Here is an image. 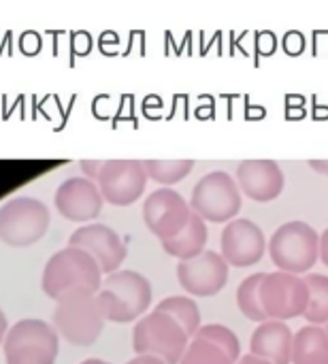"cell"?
Returning a JSON list of instances; mask_svg holds the SVG:
<instances>
[{"label":"cell","instance_id":"6da1fadb","mask_svg":"<svg viewBox=\"0 0 328 364\" xmlns=\"http://www.w3.org/2000/svg\"><path fill=\"white\" fill-rule=\"evenodd\" d=\"M102 286V271L98 262L79 247H64L55 252L43 271V292L60 303L96 296Z\"/></svg>","mask_w":328,"mask_h":364},{"label":"cell","instance_id":"7a4b0ae2","mask_svg":"<svg viewBox=\"0 0 328 364\" xmlns=\"http://www.w3.org/2000/svg\"><path fill=\"white\" fill-rule=\"evenodd\" d=\"M96 301L107 322L128 324L141 320L152 305V284L137 271H117L102 279Z\"/></svg>","mask_w":328,"mask_h":364},{"label":"cell","instance_id":"3957f363","mask_svg":"<svg viewBox=\"0 0 328 364\" xmlns=\"http://www.w3.org/2000/svg\"><path fill=\"white\" fill-rule=\"evenodd\" d=\"M267 247L277 271L299 277H305L320 260V235L301 220L282 224L271 235Z\"/></svg>","mask_w":328,"mask_h":364},{"label":"cell","instance_id":"277c9868","mask_svg":"<svg viewBox=\"0 0 328 364\" xmlns=\"http://www.w3.org/2000/svg\"><path fill=\"white\" fill-rule=\"evenodd\" d=\"M190 341L192 339L175 318L156 309L143 316L132 331V348L137 356H154L166 364L181 363Z\"/></svg>","mask_w":328,"mask_h":364},{"label":"cell","instance_id":"5b68a950","mask_svg":"<svg viewBox=\"0 0 328 364\" xmlns=\"http://www.w3.org/2000/svg\"><path fill=\"white\" fill-rule=\"evenodd\" d=\"M6 364H55L60 341L51 324L43 320H19L2 343Z\"/></svg>","mask_w":328,"mask_h":364},{"label":"cell","instance_id":"8992f818","mask_svg":"<svg viewBox=\"0 0 328 364\" xmlns=\"http://www.w3.org/2000/svg\"><path fill=\"white\" fill-rule=\"evenodd\" d=\"M241 205V190L226 171H211L201 177L190 198V209L211 224H228L237 220Z\"/></svg>","mask_w":328,"mask_h":364},{"label":"cell","instance_id":"52a82bcc","mask_svg":"<svg viewBox=\"0 0 328 364\" xmlns=\"http://www.w3.org/2000/svg\"><path fill=\"white\" fill-rule=\"evenodd\" d=\"M47 205L30 196H17L0 207V241L11 247H28L41 241L49 228Z\"/></svg>","mask_w":328,"mask_h":364},{"label":"cell","instance_id":"ba28073f","mask_svg":"<svg viewBox=\"0 0 328 364\" xmlns=\"http://www.w3.org/2000/svg\"><path fill=\"white\" fill-rule=\"evenodd\" d=\"M102 309L96 296L60 303L53 311V331L77 348H90L98 341L105 326Z\"/></svg>","mask_w":328,"mask_h":364},{"label":"cell","instance_id":"9c48e42d","mask_svg":"<svg viewBox=\"0 0 328 364\" xmlns=\"http://www.w3.org/2000/svg\"><path fill=\"white\" fill-rule=\"evenodd\" d=\"M260 305L269 320L286 322L301 318L310 305V288L303 277L290 273H267L260 286Z\"/></svg>","mask_w":328,"mask_h":364},{"label":"cell","instance_id":"30bf717a","mask_svg":"<svg viewBox=\"0 0 328 364\" xmlns=\"http://www.w3.org/2000/svg\"><path fill=\"white\" fill-rule=\"evenodd\" d=\"M147 171L141 160H105L98 175V190L113 207L134 205L147 186Z\"/></svg>","mask_w":328,"mask_h":364},{"label":"cell","instance_id":"8fae6325","mask_svg":"<svg viewBox=\"0 0 328 364\" xmlns=\"http://www.w3.org/2000/svg\"><path fill=\"white\" fill-rule=\"evenodd\" d=\"M190 203L173 188H158L143 203V220L160 241L175 239L190 222Z\"/></svg>","mask_w":328,"mask_h":364},{"label":"cell","instance_id":"7c38bea8","mask_svg":"<svg viewBox=\"0 0 328 364\" xmlns=\"http://www.w3.org/2000/svg\"><path fill=\"white\" fill-rule=\"evenodd\" d=\"M220 250L228 267H252L263 260L267 252V237L256 222L237 218L224 226L220 235Z\"/></svg>","mask_w":328,"mask_h":364},{"label":"cell","instance_id":"4fadbf2b","mask_svg":"<svg viewBox=\"0 0 328 364\" xmlns=\"http://www.w3.org/2000/svg\"><path fill=\"white\" fill-rule=\"evenodd\" d=\"M177 279L192 296H216L228 284V262L222 254L205 250L201 256L177 264Z\"/></svg>","mask_w":328,"mask_h":364},{"label":"cell","instance_id":"5bb4252c","mask_svg":"<svg viewBox=\"0 0 328 364\" xmlns=\"http://www.w3.org/2000/svg\"><path fill=\"white\" fill-rule=\"evenodd\" d=\"M68 247H79V250L88 252L98 262L102 275L117 273V269L122 267V262L126 260V254H128L120 235L111 226H105V224L79 226L70 235Z\"/></svg>","mask_w":328,"mask_h":364},{"label":"cell","instance_id":"9a60e30c","mask_svg":"<svg viewBox=\"0 0 328 364\" xmlns=\"http://www.w3.org/2000/svg\"><path fill=\"white\" fill-rule=\"evenodd\" d=\"M53 203L62 218L85 226V222H92L100 215L105 198L98 190V183L85 177H70L60 183Z\"/></svg>","mask_w":328,"mask_h":364},{"label":"cell","instance_id":"2e32d148","mask_svg":"<svg viewBox=\"0 0 328 364\" xmlns=\"http://www.w3.org/2000/svg\"><path fill=\"white\" fill-rule=\"evenodd\" d=\"M237 186L248 198L271 203L284 192L286 179L275 160H243L237 166Z\"/></svg>","mask_w":328,"mask_h":364},{"label":"cell","instance_id":"e0dca14e","mask_svg":"<svg viewBox=\"0 0 328 364\" xmlns=\"http://www.w3.org/2000/svg\"><path fill=\"white\" fill-rule=\"evenodd\" d=\"M292 341L295 335L286 322L267 320L256 326L250 339V354L271 364H292Z\"/></svg>","mask_w":328,"mask_h":364},{"label":"cell","instance_id":"ac0fdd59","mask_svg":"<svg viewBox=\"0 0 328 364\" xmlns=\"http://www.w3.org/2000/svg\"><path fill=\"white\" fill-rule=\"evenodd\" d=\"M205 247H207V222L201 215H196L194 211L190 215L188 226L175 239L162 241V250L169 256L177 258L179 262L201 256L205 252Z\"/></svg>","mask_w":328,"mask_h":364},{"label":"cell","instance_id":"d6986e66","mask_svg":"<svg viewBox=\"0 0 328 364\" xmlns=\"http://www.w3.org/2000/svg\"><path fill=\"white\" fill-rule=\"evenodd\" d=\"M292 364H328V335L324 326H303L292 341Z\"/></svg>","mask_w":328,"mask_h":364},{"label":"cell","instance_id":"ffe728a7","mask_svg":"<svg viewBox=\"0 0 328 364\" xmlns=\"http://www.w3.org/2000/svg\"><path fill=\"white\" fill-rule=\"evenodd\" d=\"M156 311H162L171 318H175L181 328L188 333L190 339L196 337V333L201 331V311H199V305L194 303V299L190 296H166L164 301L158 303Z\"/></svg>","mask_w":328,"mask_h":364},{"label":"cell","instance_id":"44dd1931","mask_svg":"<svg viewBox=\"0 0 328 364\" xmlns=\"http://www.w3.org/2000/svg\"><path fill=\"white\" fill-rule=\"evenodd\" d=\"M265 277H267V273H254V275L245 277L237 288V307H239V311L248 320L258 322V324L269 320L267 314L263 311V305H260V286H263Z\"/></svg>","mask_w":328,"mask_h":364},{"label":"cell","instance_id":"7402d4cb","mask_svg":"<svg viewBox=\"0 0 328 364\" xmlns=\"http://www.w3.org/2000/svg\"><path fill=\"white\" fill-rule=\"evenodd\" d=\"M303 279L310 288V305L303 318L310 326L328 324V275L307 273Z\"/></svg>","mask_w":328,"mask_h":364},{"label":"cell","instance_id":"603a6c76","mask_svg":"<svg viewBox=\"0 0 328 364\" xmlns=\"http://www.w3.org/2000/svg\"><path fill=\"white\" fill-rule=\"evenodd\" d=\"M143 166L149 179L169 188V186L179 183L192 173L194 160H145Z\"/></svg>","mask_w":328,"mask_h":364},{"label":"cell","instance_id":"cb8c5ba5","mask_svg":"<svg viewBox=\"0 0 328 364\" xmlns=\"http://www.w3.org/2000/svg\"><path fill=\"white\" fill-rule=\"evenodd\" d=\"M194 339H203V341H209V343L218 346L235 364L239 363V358H241L239 337L224 324H203Z\"/></svg>","mask_w":328,"mask_h":364},{"label":"cell","instance_id":"d4e9b609","mask_svg":"<svg viewBox=\"0 0 328 364\" xmlns=\"http://www.w3.org/2000/svg\"><path fill=\"white\" fill-rule=\"evenodd\" d=\"M179 364H235L218 346L203 341V339H192L181 363Z\"/></svg>","mask_w":328,"mask_h":364},{"label":"cell","instance_id":"484cf974","mask_svg":"<svg viewBox=\"0 0 328 364\" xmlns=\"http://www.w3.org/2000/svg\"><path fill=\"white\" fill-rule=\"evenodd\" d=\"M102 162L105 160H81L79 166H81L85 179H90V181L96 183L98 181V175H100V168H102Z\"/></svg>","mask_w":328,"mask_h":364},{"label":"cell","instance_id":"4316f807","mask_svg":"<svg viewBox=\"0 0 328 364\" xmlns=\"http://www.w3.org/2000/svg\"><path fill=\"white\" fill-rule=\"evenodd\" d=\"M320 260L328 267V228L320 235Z\"/></svg>","mask_w":328,"mask_h":364},{"label":"cell","instance_id":"83f0119b","mask_svg":"<svg viewBox=\"0 0 328 364\" xmlns=\"http://www.w3.org/2000/svg\"><path fill=\"white\" fill-rule=\"evenodd\" d=\"M310 166L320 175H328V160H310Z\"/></svg>","mask_w":328,"mask_h":364},{"label":"cell","instance_id":"f1b7e54d","mask_svg":"<svg viewBox=\"0 0 328 364\" xmlns=\"http://www.w3.org/2000/svg\"><path fill=\"white\" fill-rule=\"evenodd\" d=\"M126 364H166V363H162L160 358H154V356H137V358L128 360Z\"/></svg>","mask_w":328,"mask_h":364},{"label":"cell","instance_id":"f546056e","mask_svg":"<svg viewBox=\"0 0 328 364\" xmlns=\"http://www.w3.org/2000/svg\"><path fill=\"white\" fill-rule=\"evenodd\" d=\"M237 364H271V363H269V360H263V358H256V356H252V354H248V356H241Z\"/></svg>","mask_w":328,"mask_h":364},{"label":"cell","instance_id":"4dcf8cb0","mask_svg":"<svg viewBox=\"0 0 328 364\" xmlns=\"http://www.w3.org/2000/svg\"><path fill=\"white\" fill-rule=\"evenodd\" d=\"M6 333H9V328H6V318H4V314H2V309H0V346L4 343Z\"/></svg>","mask_w":328,"mask_h":364},{"label":"cell","instance_id":"1f68e13d","mask_svg":"<svg viewBox=\"0 0 328 364\" xmlns=\"http://www.w3.org/2000/svg\"><path fill=\"white\" fill-rule=\"evenodd\" d=\"M81 364H111V363H105V360H98V358H90V360H85V363Z\"/></svg>","mask_w":328,"mask_h":364},{"label":"cell","instance_id":"d6a6232c","mask_svg":"<svg viewBox=\"0 0 328 364\" xmlns=\"http://www.w3.org/2000/svg\"><path fill=\"white\" fill-rule=\"evenodd\" d=\"M324 328H327V335H328V324H327V326H324Z\"/></svg>","mask_w":328,"mask_h":364}]
</instances>
